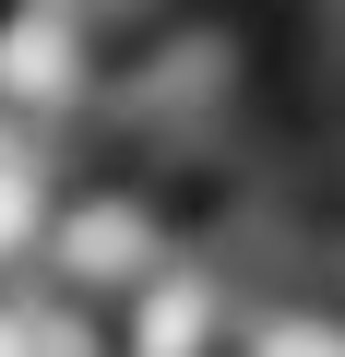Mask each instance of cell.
<instances>
[{"instance_id": "6da1fadb", "label": "cell", "mask_w": 345, "mask_h": 357, "mask_svg": "<svg viewBox=\"0 0 345 357\" xmlns=\"http://www.w3.org/2000/svg\"><path fill=\"white\" fill-rule=\"evenodd\" d=\"M238 345H250V357H345V321H333L321 298H286V310H262Z\"/></svg>"}]
</instances>
